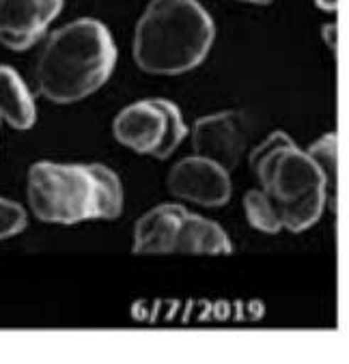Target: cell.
Masks as SVG:
<instances>
[{
	"label": "cell",
	"instance_id": "30bf717a",
	"mask_svg": "<svg viewBox=\"0 0 349 364\" xmlns=\"http://www.w3.org/2000/svg\"><path fill=\"white\" fill-rule=\"evenodd\" d=\"M186 207L164 203L149 209L134 227V252L136 255H171L173 237Z\"/></svg>",
	"mask_w": 349,
	"mask_h": 364
},
{
	"label": "cell",
	"instance_id": "6da1fadb",
	"mask_svg": "<svg viewBox=\"0 0 349 364\" xmlns=\"http://www.w3.org/2000/svg\"><path fill=\"white\" fill-rule=\"evenodd\" d=\"M117 48L108 28L93 18L54 31L35 67L37 89L54 104H74L95 93L112 74Z\"/></svg>",
	"mask_w": 349,
	"mask_h": 364
},
{
	"label": "cell",
	"instance_id": "8992f818",
	"mask_svg": "<svg viewBox=\"0 0 349 364\" xmlns=\"http://www.w3.org/2000/svg\"><path fill=\"white\" fill-rule=\"evenodd\" d=\"M246 117L237 110H225L200 117L192 127L194 156L212 160L229 173L237 166L246 147Z\"/></svg>",
	"mask_w": 349,
	"mask_h": 364
},
{
	"label": "cell",
	"instance_id": "5bb4252c",
	"mask_svg": "<svg viewBox=\"0 0 349 364\" xmlns=\"http://www.w3.org/2000/svg\"><path fill=\"white\" fill-rule=\"evenodd\" d=\"M26 211L22 205L7 200V198H0V240H7L18 235L20 231L26 229Z\"/></svg>",
	"mask_w": 349,
	"mask_h": 364
},
{
	"label": "cell",
	"instance_id": "2e32d148",
	"mask_svg": "<svg viewBox=\"0 0 349 364\" xmlns=\"http://www.w3.org/2000/svg\"><path fill=\"white\" fill-rule=\"evenodd\" d=\"M315 5H317L321 11H336L338 0H315Z\"/></svg>",
	"mask_w": 349,
	"mask_h": 364
},
{
	"label": "cell",
	"instance_id": "4fadbf2b",
	"mask_svg": "<svg viewBox=\"0 0 349 364\" xmlns=\"http://www.w3.org/2000/svg\"><path fill=\"white\" fill-rule=\"evenodd\" d=\"M308 158L315 162V166L321 171L326 179V190L328 196H334L336 190V175H338V149H336V134H326L317 142H313V147L306 151Z\"/></svg>",
	"mask_w": 349,
	"mask_h": 364
},
{
	"label": "cell",
	"instance_id": "9a60e30c",
	"mask_svg": "<svg viewBox=\"0 0 349 364\" xmlns=\"http://www.w3.org/2000/svg\"><path fill=\"white\" fill-rule=\"evenodd\" d=\"M323 39H326V43H328L332 50H336V41H338V26H336L334 22L323 26Z\"/></svg>",
	"mask_w": 349,
	"mask_h": 364
},
{
	"label": "cell",
	"instance_id": "3957f363",
	"mask_svg": "<svg viewBox=\"0 0 349 364\" xmlns=\"http://www.w3.org/2000/svg\"><path fill=\"white\" fill-rule=\"evenodd\" d=\"M216 26L198 0H151L134 31V60L147 74L179 76L198 67Z\"/></svg>",
	"mask_w": 349,
	"mask_h": 364
},
{
	"label": "cell",
	"instance_id": "7a4b0ae2",
	"mask_svg": "<svg viewBox=\"0 0 349 364\" xmlns=\"http://www.w3.org/2000/svg\"><path fill=\"white\" fill-rule=\"evenodd\" d=\"M26 194L33 213L52 225L114 220L123 211V186L102 164L37 162L28 171Z\"/></svg>",
	"mask_w": 349,
	"mask_h": 364
},
{
	"label": "cell",
	"instance_id": "7c38bea8",
	"mask_svg": "<svg viewBox=\"0 0 349 364\" xmlns=\"http://www.w3.org/2000/svg\"><path fill=\"white\" fill-rule=\"evenodd\" d=\"M244 207H246V215H248V223L257 229L263 231L267 235H276L283 231L281 225V218L276 213L274 203L269 200V196L259 188V190H250L246 192L244 198Z\"/></svg>",
	"mask_w": 349,
	"mask_h": 364
},
{
	"label": "cell",
	"instance_id": "e0dca14e",
	"mask_svg": "<svg viewBox=\"0 0 349 364\" xmlns=\"http://www.w3.org/2000/svg\"><path fill=\"white\" fill-rule=\"evenodd\" d=\"M242 3H250V5H269L272 0H242Z\"/></svg>",
	"mask_w": 349,
	"mask_h": 364
},
{
	"label": "cell",
	"instance_id": "52a82bcc",
	"mask_svg": "<svg viewBox=\"0 0 349 364\" xmlns=\"http://www.w3.org/2000/svg\"><path fill=\"white\" fill-rule=\"evenodd\" d=\"M166 186L173 196L205 207H220L231 198L229 171L200 156L179 160L171 168Z\"/></svg>",
	"mask_w": 349,
	"mask_h": 364
},
{
	"label": "cell",
	"instance_id": "ba28073f",
	"mask_svg": "<svg viewBox=\"0 0 349 364\" xmlns=\"http://www.w3.org/2000/svg\"><path fill=\"white\" fill-rule=\"evenodd\" d=\"M63 11V0H0V43L33 48Z\"/></svg>",
	"mask_w": 349,
	"mask_h": 364
},
{
	"label": "cell",
	"instance_id": "277c9868",
	"mask_svg": "<svg viewBox=\"0 0 349 364\" xmlns=\"http://www.w3.org/2000/svg\"><path fill=\"white\" fill-rule=\"evenodd\" d=\"M250 168L274 203L283 229L302 233L321 218L328 198L326 179L289 134L274 132L257 144Z\"/></svg>",
	"mask_w": 349,
	"mask_h": 364
},
{
	"label": "cell",
	"instance_id": "9c48e42d",
	"mask_svg": "<svg viewBox=\"0 0 349 364\" xmlns=\"http://www.w3.org/2000/svg\"><path fill=\"white\" fill-rule=\"evenodd\" d=\"M233 250V244L225 229L216 225L214 220H207L203 215H196L192 211H183L175 237H173V252L181 255H229Z\"/></svg>",
	"mask_w": 349,
	"mask_h": 364
},
{
	"label": "cell",
	"instance_id": "5b68a950",
	"mask_svg": "<svg viewBox=\"0 0 349 364\" xmlns=\"http://www.w3.org/2000/svg\"><path fill=\"white\" fill-rule=\"evenodd\" d=\"M112 134L123 147L164 160L181 144L188 125L173 102L143 100L129 104L117 114Z\"/></svg>",
	"mask_w": 349,
	"mask_h": 364
},
{
	"label": "cell",
	"instance_id": "8fae6325",
	"mask_svg": "<svg viewBox=\"0 0 349 364\" xmlns=\"http://www.w3.org/2000/svg\"><path fill=\"white\" fill-rule=\"evenodd\" d=\"M0 119L16 129H31L37 121L35 100L20 74L9 65H0Z\"/></svg>",
	"mask_w": 349,
	"mask_h": 364
}]
</instances>
